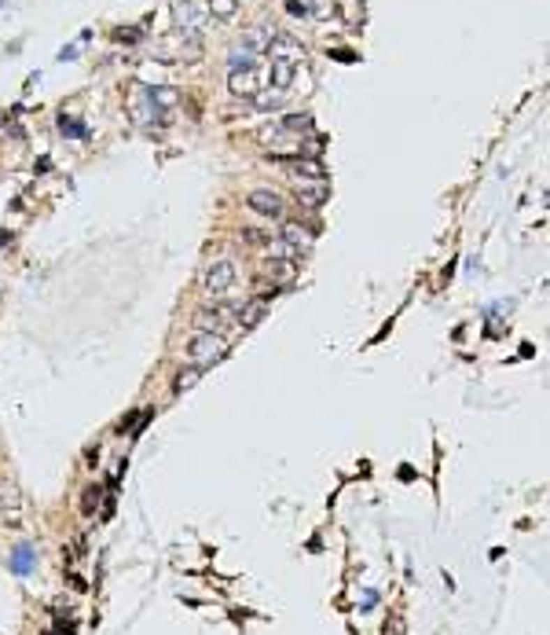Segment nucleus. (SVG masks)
Instances as JSON below:
<instances>
[{
    "label": "nucleus",
    "instance_id": "f257e3e1",
    "mask_svg": "<svg viewBox=\"0 0 550 635\" xmlns=\"http://www.w3.org/2000/svg\"><path fill=\"white\" fill-rule=\"evenodd\" d=\"M265 55H268V70H272L275 89H286V85L294 81L301 59H305V45L294 41V37H275Z\"/></svg>",
    "mask_w": 550,
    "mask_h": 635
},
{
    "label": "nucleus",
    "instance_id": "f03ea898",
    "mask_svg": "<svg viewBox=\"0 0 550 635\" xmlns=\"http://www.w3.org/2000/svg\"><path fill=\"white\" fill-rule=\"evenodd\" d=\"M268 85H272L268 63H253V66H242V70H231L228 74V89L242 99H253L260 89H268Z\"/></svg>",
    "mask_w": 550,
    "mask_h": 635
},
{
    "label": "nucleus",
    "instance_id": "7ed1b4c3",
    "mask_svg": "<svg viewBox=\"0 0 550 635\" xmlns=\"http://www.w3.org/2000/svg\"><path fill=\"white\" fill-rule=\"evenodd\" d=\"M184 353H187V360H191L195 367H209V364H216V360L228 353V345H224L221 335H202V330H198V335L187 342Z\"/></svg>",
    "mask_w": 550,
    "mask_h": 635
},
{
    "label": "nucleus",
    "instance_id": "20e7f679",
    "mask_svg": "<svg viewBox=\"0 0 550 635\" xmlns=\"http://www.w3.org/2000/svg\"><path fill=\"white\" fill-rule=\"evenodd\" d=\"M239 309H242V301L202 309V312H195V330H202V335H221L228 323H239Z\"/></svg>",
    "mask_w": 550,
    "mask_h": 635
},
{
    "label": "nucleus",
    "instance_id": "39448f33",
    "mask_svg": "<svg viewBox=\"0 0 550 635\" xmlns=\"http://www.w3.org/2000/svg\"><path fill=\"white\" fill-rule=\"evenodd\" d=\"M231 283H235V261H228V257L213 261V265L206 268V276H202V286H206V294H213V298L228 294Z\"/></svg>",
    "mask_w": 550,
    "mask_h": 635
},
{
    "label": "nucleus",
    "instance_id": "423d86ee",
    "mask_svg": "<svg viewBox=\"0 0 550 635\" xmlns=\"http://www.w3.org/2000/svg\"><path fill=\"white\" fill-rule=\"evenodd\" d=\"M172 15H177V26H180V34H187V37H198V30H202V11L191 4V0H177V8H172Z\"/></svg>",
    "mask_w": 550,
    "mask_h": 635
},
{
    "label": "nucleus",
    "instance_id": "0eeeda50",
    "mask_svg": "<svg viewBox=\"0 0 550 635\" xmlns=\"http://www.w3.org/2000/svg\"><path fill=\"white\" fill-rule=\"evenodd\" d=\"M250 210L260 213V217H283V213H286V202L275 195V191H253V195H250Z\"/></svg>",
    "mask_w": 550,
    "mask_h": 635
},
{
    "label": "nucleus",
    "instance_id": "6e6552de",
    "mask_svg": "<svg viewBox=\"0 0 550 635\" xmlns=\"http://www.w3.org/2000/svg\"><path fill=\"white\" fill-rule=\"evenodd\" d=\"M334 15H341V22L349 26V30H364V0H334Z\"/></svg>",
    "mask_w": 550,
    "mask_h": 635
},
{
    "label": "nucleus",
    "instance_id": "1a4fd4ad",
    "mask_svg": "<svg viewBox=\"0 0 550 635\" xmlns=\"http://www.w3.org/2000/svg\"><path fill=\"white\" fill-rule=\"evenodd\" d=\"M279 242L294 247L297 254H305V250L312 247V232H309L305 224H297V221H286V224H283V232H279Z\"/></svg>",
    "mask_w": 550,
    "mask_h": 635
},
{
    "label": "nucleus",
    "instance_id": "9d476101",
    "mask_svg": "<svg viewBox=\"0 0 550 635\" xmlns=\"http://www.w3.org/2000/svg\"><path fill=\"white\" fill-rule=\"evenodd\" d=\"M330 198V187L327 180H312V184H297V202L301 206H323V202Z\"/></svg>",
    "mask_w": 550,
    "mask_h": 635
},
{
    "label": "nucleus",
    "instance_id": "9b49d317",
    "mask_svg": "<svg viewBox=\"0 0 550 635\" xmlns=\"http://www.w3.org/2000/svg\"><path fill=\"white\" fill-rule=\"evenodd\" d=\"M275 37H279V34H275L272 26L260 22V26H253V30H246V41H242V45L250 48V52H257V55H265V52H268V45H272Z\"/></svg>",
    "mask_w": 550,
    "mask_h": 635
},
{
    "label": "nucleus",
    "instance_id": "f8f14e48",
    "mask_svg": "<svg viewBox=\"0 0 550 635\" xmlns=\"http://www.w3.org/2000/svg\"><path fill=\"white\" fill-rule=\"evenodd\" d=\"M260 268H265V276L272 279V286L290 283V279L297 276V261H286V257H283V261H265Z\"/></svg>",
    "mask_w": 550,
    "mask_h": 635
},
{
    "label": "nucleus",
    "instance_id": "ddd939ff",
    "mask_svg": "<svg viewBox=\"0 0 550 635\" xmlns=\"http://www.w3.org/2000/svg\"><path fill=\"white\" fill-rule=\"evenodd\" d=\"M290 169H294L297 180H327V173H323V166L315 162V158H301L297 154L294 162H290Z\"/></svg>",
    "mask_w": 550,
    "mask_h": 635
},
{
    "label": "nucleus",
    "instance_id": "4468645a",
    "mask_svg": "<svg viewBox=\"0 0 550 635\" xmlns=\"http://www.w3.org/2000/svg\"><path fill=\"white\" fill-rule=\"evenodd\" d=\"M265 312H268V301H265V298H260V301H246V305L239 309V323H242V327H253Z\"/></svg>",
    "mask_w": 550,
    "mask_h": 635
},
{
    "label": "nucleus",
    "instance_id": "2eb2a0df",
    "mask_svg": "<svg viewBox=\"0 0 550 635\" xmlns=\"http://www.w3.org/2000/svg\"><path fill=\"white\" fill-rule=\"evenodd\" d=\"M151 103L154 107H177L180 103V92L172 89V85H158V89H151Z\"/></svg>",
    "mask_w": 550,
    "mask_h": 635
},
{
    "label": "nucleus",
    "instance_id": "dca6fc26",
    "mask_svg": "<svg viewBox=\"0 0 550 635\" xmlns=\"http://www.w3.org/2000/svg\"><path fill=\"white\" fill-rule=\"evenodd\" d=\"M305 11L315 22H327L330 15H334V0H305Z\"/></svg>",
    "mask_w": 550,
    "mask_h": 635
},
{
    "label": "nucleus",
    "instance_id": "f3484780",
    "mask_svg": "<svg viewBox=\"0 0 550 635\" xmlns=\"http://www.w3.org/2000/svg\"><path fill=\"white\" fill-rule=\"evenodd\" d=\"M253 63H257V52H250L246 45L231 48V59H228V66H231V70H242V66H253Z\"/></svg>",
    "mask_w": 550,
    "mask_h": 635
},
{
    "label": "nucleus",
    "instance_id": "a211bd4d",
    "mask_svg": "<svg viewBox=\"0 0 550 635\" xmlns=\"http://www.w3.org/2000/svg\"><path fill=\"white\" fill-rule=\"evenodd\" d=\"M253 103H257L260 110H272V107H279V103H283V89H260V92L253 96Z\"/></svg>",
    "mask_w": 550,
    "mask_h": 635
},
{
    "label": "nucleus",
    "instance_id": "6ab92c4d",
    "mask_svg": "<svg viewBox=\"0 0 550 635\" xmlns=\"http://www.w3.org/2000/svg\"><path fill=\"white\" fill-rule=\"evenodd\" d=\"M283 129H286V133H309V129H312V114H286Z\"/></svg>",
    "mask_w": 550,
    "mask_h": 635
},
{
    "label": "nucleus",
    "instance_id": "aec40b11",
    "mask_svg": "<svg viewBox=\"0 0 550 635\" xmlns=\"http://www.w3.org/2000/svg\"><path fill=\"white\" fill-rule=\"evenodd\" d=\"M209 11L216 19H231L239 11V0H209Z\"/></svg>",
    "mask_w": 550,
    "mask_h": 635
},
{
    "label": "nucleus",
    "instance_id": "412c9836",
    "mask_svg": "<svg viewBox=\"0 0 550 635\" xmlns=\"http://www.w3.org/2000/svg\"><path fill=\"white\" fill-rule=\"evenodd\" d=\"M99 499H103V488H99V485H92V488H84V499H81V511H84V514H96V507H99Z\"/></svg>",
    "mask_w": 550,
    "mask_h": 635
},
{
    "label": "nucleus",
    "instance_id": "4be33fe9",
    "mask_svg": "<svg viewBox=\"0 0 550 635\" xmlns=\"http://www.w3.org/2000/svg\"><path fill=\"white\" fill-rule=\"evenodd\" d=\"M198 379H202V367H187V371H180V374H177V393H184V389H191Z\"/></svg>",
    "mask_w": 550,
    "mask_h": 635
},
{
    "label": "nucleus",
    "instance_id": "5701e85b",
    "mask_svg": "<svg viewBox=\"0 0 550 635\" xmlns=\"http://www.w3.org/2000/svg\"><path fill=\"white\" fill-rule=\"evenodd\" d=\"M323 147H327V140L323 136H312V140H305V151H301V158H315V162H320Z\"/></svg>",
    "mask_w": 550,
    "mask_h": 635
},
{
    "label": "nucleus",
    "instance_id": "b1692460",
    "mask_svg": "<svg viewBox=\"0 0 550 635\" xmlns=\"http://www.w3.org/2000/svg\"><path fill=\"white\" fill-rule=\"evenodd\" d=\"M242 239H246V242H253V247H268V242H272V235L257 232V228H242Z\"/></svg>",
    "mask_w": 550,
    "mask_h": 635
},
{
    "label": "nucleus",
    "instance_id": "393cba45",
    "mask_svg": "<svg viewBox=\"0 0 550 635\" xmlns=\"http://www.w3.org/2000/svg\"><path fill=\"white\" fill-rule=\"evenodd\" d=\"M286 11H290V15H301V19L309 15V11H305V0H286Z\"/></svg>",
    "mask_w": 550,
    "mask_h": 635
},
{
    "label": "nucleus",
    "instance_id": "a878e982",
    "mask_svg": "<svg viewBox=\"0 0 550 635\" xmlns=\"http://www.w3.org/2000/svg\"><path fill=\"white\" fill-rule=\"evenodd\" d=\"M330 55H334L338 63H352V59H356V52H349V48H334Z\"/></svg>",
    "mask_w": 550,
    "mask_h": 635
}]
</instances>
